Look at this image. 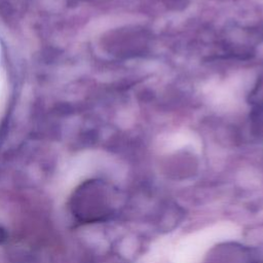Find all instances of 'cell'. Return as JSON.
<instances>
[]
</instances>
